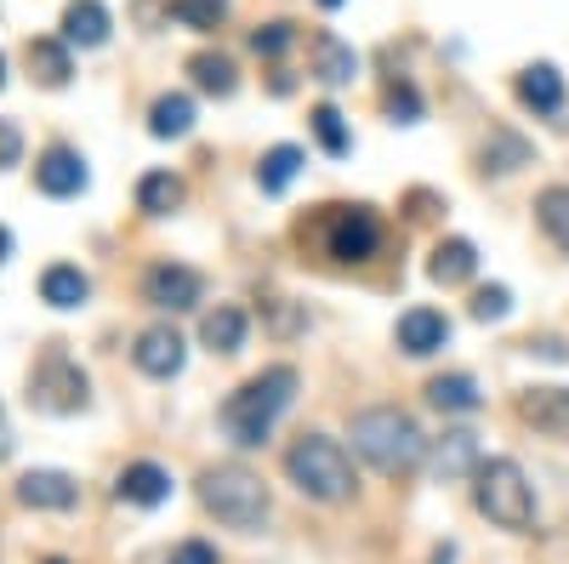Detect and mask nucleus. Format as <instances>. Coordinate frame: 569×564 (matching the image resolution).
Wrapping results in <instances>:
<instances>
[{
	"mask_svg": "<svg viewBox=\"0 0 569 564\" xmlns=\"http://www.w3.org/2000/svg\"><path fill=\"white\" fill-rule=\"evenodd\" d=\"M297 388H302V376L291 370V365H268V370H257L246 388H233L228 399H222V428H228V439L233 445H262L268 434H273V422H279V410L297 399Z\"/></svg>",
	"mask_w": 569,
	"mask_h": 564,
	"instance_id": "nucleus-1",
	"label": "nucleus"
},
{
	"mask_svg": "<svg viewBox=\"0 0 569 564\" xmlns=\"http://www.w3.org/2000/svg\"><path fill=\"white\" fill-rule=\"evenodd\" d=\"M353 451L370 462V467H382V474H410V467L427 456V439L416 428V416L399 410V405H370L353 416V428H348Z\"/></svg>",
	"mask_w": 569,
	"mask_h": 564,
	"instance_id": "nucleus-2",
	"label": "nucleus"
},
{
	"mask_svg": "<svg viewBox=\"0 0 569 564\" xmlns=\"http://www.w3.org/2000/svg\"><path fill=\"white\" fill-rule=\"evenodd\" d=\"M284 479H291L302 496L313 502H348L353 496V462L337 439L325 434H302L291 451H284Z\"/></svg>",
	"mask_w": 569,
	"mask_h": 564,
	"instance_id": "nucleus-3",
	"label": "nucleus"
},
{
	"mask_svg": "<svg viewBox=\"0 0 569 564\" xmlns=\"http://www.w3.org/2000/svg\"><path fill=\"white\" fill-rule=\"evenodd\" d=\"M472 502H479V513L501 531H530V520H536V491H530L525 467H518L512 456L479 462V474H472Z\"/></svg>",
	"mask_w": 569,
	"mask_h": 564,
	"instance_id": "nucleus-4",
	"label": "nucleus"
},
{
	"mask_svg": "<svg viewBox=\"0 0 569 564\" xmlns=\"http://www.w3.org/2000/svg\"><path fill=\"white\" fill-rule=\"evenodd\" d=\"M200 502H206V513H217V520L233 525V531H251V525L268 520V485L240 462L206 467L200 474Z\"/></svg>",
	"mask_w": 569,
	"mask_h": 564,
	"instance_id": "nucleus-5",
	"label": "nucleus"
},
{
	"mask_svg": "<svg viewBox=\"0 0 569 564\" xmlns=\"http://www.w3.org/2000/svg\"><path fill=\"white\" fill-rule=\"evenodd\" d=\"M91 399V383H86V370L63 354V348H46L29 370V405L34 410H52V416H74L86 410Z\"/></svg>",
	"mask_w": 569,
	"mask_h": 564,
	"instance_id": "nucleus-6",
	"label": "nucleus"
},
{
	"mask_svg": "<svg viewBox=\"0 0 569 564\" xmlns=\"http://www.w3.org/2000/svg\"><path fill=\"white\" fill-rule=\"evenodd\" d=\"M319 251L330 263H365L382 246V222H376L370 206H325L319 211Z\"/></svg>",
	"mask_w": 569,
	"mask_h": 564,
	"instance_id": "nucleus-7",
	"label": "nucleus"
},
{
	"mask_svg": "<svg viewBox=\"0 0 569 564\" xmlns=\"http://www.w3.org/2000/svg\"><path fill=\"white\" fill-rule=\"evenodd\" d=\"M200 297H206V279L194 268H182V263H154L149 274H142V303H154L166 314L200 308Z\"/></svg>",
	"mask_w": 569,
	"mask_h": 564,
	"instance_id": "nucleus-8",
	"label": "nucleus"
},
{
	"mask_svg": "<svg viewBox=\"0 0 569 564\" xmlns=\"http://www.w3.org/2000/svg\"><path fill=\"white\" fill-rule=\"evenodd\" d=\"M18 502L46 507V513H69L80 502V485L63 474V467H29V474L18 479Z\"/></svg>",
	"mask_w": 569,
	"mask_h": 564,
	"instance_id": "nucleus-9",
	"label": "nucleus"
},
{
	"mask_svg": "<svg viewBox=\"0 0 569 564\" xmlns=\"http://www.w3.org/2000/svg\"><path fill=\"white\" fill-rule=\"evenodd\" d=\"M86 182H91V171H86V160H80L74 149H46V155L34 160V188H40V195H52V200L80 195Z\"/></svg>",
	"mask_w": 569,
	"mask_h": 564,
	"instance_id": "nucleus-10",
	"label": "nucleus"
},
{
	"mask_svg": "<svg viewBox=\"0 0 569 564\" xmlns=\"http://www.w3.org/2000/svg\"><path fill=\"white\" fill-rule=\"evenodd\" d=\"M131 359H137V370L142 376H177L182 370V359H188V348H182V337L171 332V325H149V332L137 337V348H131Z\"/></svg>",
	"mask_w": 569,
	"mask_h": 564,
	"instance_id": "nucleus-11",
	"label": "nucleus"
},
{
	"mask_svg": "<svg viewBox=\"0 0 569 564\" xmlns=\"http://www.w3.org/2000/svg\"><path fill=\"white\" fill-rule=\"evenodd\" d=\"M399 348L410 354V359H427V354H439L445 343H450V319L439 314V308H410L405 319H399Z\"/></svg>",
	"mask_w": 569,
	"mask_h": 564,
	"instance_id": "nucleus-12",
	"label": "nucleus"
},
{
	"mask_svg": "<svg viewBox=\"0 0 569 564\" xmlns=\"http://www.w3.org/2000/svg\"><path fill=\"white\" fill-rule=\"evenodd\" d=\"M114 496L131 502V507H160L171 496V474H166L160 462H131V467H120Z\"/></svg>",
	"mask_w": 569,
	"mask_h": 564,
	"instance_id": "nucleus-13",
	"label": "nucleus"
},
{
	"mask_svg": "<svg viewBox=\"0 0 569 564\" xmlns=\"http://www.w3.org/2000/svg\"><path fill=\"white\" fill-rule=\"evenodd\" d=\"M518 416L541 434H569V388H530L518 394Z\"/></svg>",
	"mask_w": 569,
	"mask_h": 564,
	"instance_id": "nucleus-14",
	"label": "nucleus"
},
{
	"mask_svg": "<svg viewBox=\"0 0 569 564\" xmlns=\"http://www.w3.org/2000/svg\"><path fill=\"white\" fill-rule=\"evenodd\" d=\"M518 103L536 109V115H558V109H563V75H558L552 63L518 69Z\"/></svg>",
	"mask_w": 569,
	"mask_h": 564,
	"instance_id": "nucleus-15",
	"label": "nucleus"
},
{
	"mask_svg": "<svg viewBox=\"0 0 569 564\" xmlns=\"http://www.w3.org/2000/svg\"><path fill=\"white\" fill-rule=\"evenodd\" d=\"M359 75V52L348 40H337V34H313V80H325V86H348Z\"/></svg>",
	"mask_w": 569,
	"mask_h": 564,
	"instance_id": "nucleus-16",
	"label": "nucleus"
},
{
	"mask_svg": "<svg viewBox=\"0 0 569 564\" xmlns=\"http://www.w3.org/2000/svg\"><path fill=\"white\" fill-rule=\"evenodd\" d=\"M200 343H206L211 354H240V348H246V308L217 303V308L200 319Z\"/></svg>",
	"mask_w": 569,
	"mask_h": 564,
	"instance_id": "nucleus-17",
	"label": "nucleus"
},
{
	"mask_svg": "<svg viewBox=\"0 0 569 564\" xmlns=\"http://www.w3.org/2000/svg\"><path fill=\"white\" fill-rule=\"evenodd\" d=\"M433 474H439V479H461V474H479V434H467V428L445 434V439L433 445Z\"/></svg>",
	"mask_w": 569,
	"mask_h": 564,
	"instance_id": "nucleus-18",
	"label": "nucleus"
},
{
	"mask_svg": "<svg viewBox=\"0 0 569 564\" xmlns=\"http://www.w3.org/2000/svg\"><path fill=\"white\" fill-rule=\"evenodd\" d=\"M427 274H433L439 286H467V279L479 274V251H472V240H439Z\"/></svg>",
	"mask_w": 569,
	"mask_h": 564,
	"instance_id": "nucleus-19",
	"label": "nucleus"
},
{
	"mask_svg": "<svg viewBox=\"0 0 569 564\" xmlns=\"http://www.w3.org/2000/svg\"><path fill=\"white\" fill-rule=\"evenodd\" d=\"M91 297V279L74 268V263H52L40 274V303H52V308H80Z\"/></svg>",
	"mask_w": 569,
	"mask_h": 564,
	"instance_id": "nucleus-20",
	"label": "nucleus"
},
{
	"mask_svg": "<svg viewBox=\"0 0 569 564\" xmlns=\"http://www.w3.org/2000/svg\"><path fill=\"white\" fill-rule=\"evenodd\" d=\"M63 40L69 46H103L109 40V7L103 0H74L63 12Z\"/></svg>",
	"mask_w": 569,
	"mask_h": 564,
	"instance_id": "nucleus-21",
	"label": "nucleus"
},
{
	"mask_svg": "<svg viewBox=\"0 0 569 564\" xmlns=\"http://www.w3.org/2000/svg\"><path fill=\"white\" fill-rule=\"evenodd\" d=\"M23 58H29V69H34L40 86H69V75H74V63H69V40H29V46H23Z\"/></svg>",
	"mask_w": 569,
	"mask_h": 564,
	"instance_id": "nucleus-22",
	"label": "nucleus"
},
{
	"mask_svg": "<svg viewBox=\"0 0 569 564\" xmlns=\"http://www.w3.org/2000/svg\"><path fill=\"white\" fill-rule=\"evenodd\" d=\"M427 405H439V410H479L485 394H479V383H472L467 370H445V376L427 383Z\"/></svg>",
	"mask_w": 569,
	"mask_h": 564,
	"instance_id": "nucleus-23",
	"label": "nucleus"
},
{
	"mask_svg": "<svg viewBox=\"0 0 569 564\" xmlns=\"http://www.w3.org/2000/svg\"><path fill=\"white\" fill-rule=\"evenodd\" d=\"M536 222L547 228V240L558 251H569V182H552L536 195Z\"/></svg>",
	"mask_w": 569,
	"mask_h": 564,
	"instance_id": "nucleus-24",
	"label": "nucleus"
},
{
	"mask_svg": "<svg viewBox=\"0 0 569 564\" xmlns=\"http://www.w3.org/2000/svg\"><path fill=\"white\" fill-rule=\"evenodd\" d=\"M149 131H154V137H188V131H194V98H182V91H166V98H154Z\"/></svg>",
	"mask_w": 569,
	"mask_h": 564,
	"instance_id": "nucleus-25",
	"label": "nucleus"
},
{
	"mask_svg": "<svg viewBox=\"0 0 569 564\" xmlns=\"http://www.w3.org/2000/svg\"><path fill=\"white\" fill-rule=\"evenodd\" d=\"M297 171H302V149H297V144H279V149L262 155V166H257V188H262V195H284Z\"/></svg>",
	"mask_w": 569,
	"mask_h": 564,
	"instance_id": "nucleus-26",
	"label": "nucleus"
},
{
	"mask_svg": "<svg viewBox=\"0 0 569 564\" xmlns=\"http://www.w3.org/2000/svg\"><path fill=\"white\" fill-rule=\"evenodd\" d=\"M137 206L149 211V217H171L177 206H182V177H171V171H149L137 182Z\"/></svg>",
	"mask_w": 569,
	"mask_h": 564,
	"instance_id": "nucleus-27",
	"label": "nucleus"
},
{
	"mask_svg": "<svg viewBox=\"0 0 569 564\" xmlns=\"http://www.w3.org/2000/svg\"><path fill=\"white\" fill-rule=\"evenodd\" d=\"M188 75H194V86L211 91V98H228V91L240 86V75H233V58H222V52H194V58H188Z\"/></svg>",
	"mask_w": 569,
	"mask_h": 564,
	"instance_id": "nucleus-28",
	"label": "nucleus"
},
{
	"mask_svg": "<svg viewBox=\"0 0 569 564\" xmlns=\"http://www.w3.org/2000/svg\"><path fill=\"white\" fill-rule=\"evenodd\" d=\"M308 120H313V137H319V149H325V155H348V149H353V137H348V120H342V109L319 103Z\"/></svg>",
	"mask_w": 569,
	"mask_h": 564,
	"instance_id": "nucleus-29",
	"label": "nucleus"
},
{
	"mask_svg": "<svg viewBox=\"0 0 569 564\" xmlns=\"http://www.w3.org/2000/svg\"><path fill=\"white\" fill-rule=\"evenodd\" d=\"M171 18L188 29H217L228 18V0H171Z\"/></svg>",
	"mask_w": 569,
	"mask_h": 564,
	"instance_id": "nucleus-30",
	"label": "nucleus"
},
{
	"mask_svg": "<svg viewBox=\"0 0 569 564\" xmlns=\"http://www.w3.org/2000/svg\"><path fill=\"white\" fill-rule=\"evenodd\" d=\"M291 40H297V23H262L251 34V52L257 58H279V52H291Z\"/></svg>",
	"mask_w": 569,
	"mask_h": 564,
	"instance_id": "nucleus-31",
	"label": "nucleus"
},
{
	"mask_svg": "<svg viewBox=\"0 0 569 564\" xmlns=\"http://www.w3.org/2000/svg\"><path fill=\"white\" fill-rule=\"evenodd\" d=\"M382 103H388V115H393L399 126H416V120H421V98H416V86H410V80H393Z\"/></svg>",
	"mask_w": 569,
	"mask_h": 564,
	"instance_id": "nucleus-32",
	"label": "nucleus"
},
{
	"mask_svg": "<svg viewBox=\"0 0 569 564\" xmlns=\"http://www.w3.org/2000/svg\"><path fill=\"white\" fill-rule=\"evenodd\" d=\"M507 308H512V291L507 286H485V291H472V319H507Z\"/></svg>",
	"mask_w": 569,
	"mask_h": 564,
	"instance_id": "nucleus-33",
	"label": "nucleus"
},
{
	"mask_svg": "<svg viewBox=\"0 0 569 564\" xmlns=\"http://www.w3.org/2000/svg\"><path fill=\"white\" fill-rule=\"evenodd\" d=\"M166 564H217V547L211 542H177Z\"/></svg>",
	"mask_w": 569,
	"mask_h": 564,
	"instance_id": "nucleus-34",
	"label": "nucleus"
},
{
	"mask_svg": "<svg viewBox=\"0 0 569 564\" xmlns=\"http://www.w3.org/2000/svg\"><path fill=\"white\" fill-rule=\"evenodd\" d=\"M18 155H23V131H18L12 120H0V171H12Z\"/></svg>",
	"mask_w": 569,
	"mask_h": 564,
	"instance_id": "nucleus-35",
	"label": "nucleus"
},
{
	"mask_svg": "<svg viewBox=\"0 0 569 564\" xmlns=\"http://www.w3.org/2000/svg\"><path fill=\"white\" fill-rule=\"evenodd\" d=\"M319 7H325V12H337V7H342V0H319Z\"/></svg>",
	"mask_w": 569,
	"mask_h": 564,
	"instance_id": "nucleus-36",
	"label": "nucleus"
},
{
	"mask_svg": "<svg viewBox=\"0 0 569 564\" xmlns=\"http://www.w3.org/2000/svg\"><path fill=\"white\" fill-rule=\"evenodd\" d=\"M52 564H63V558H52Z\"/></svg>",
	"mask_w": 569,
	"mask_h": 564,
	"instance_id": "nucleus-37",
	"label": "nucleus"
}]
</instances>
